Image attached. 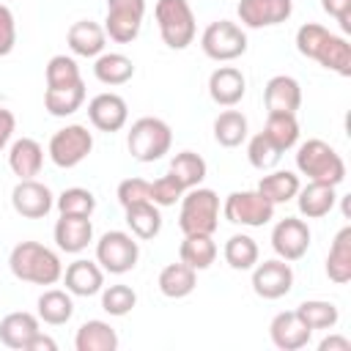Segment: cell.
I'll list each match as a JSON object with an SVG mask.
<instances>
[{
	"instance_id": "18",
	"label": "cell",
	"mask_w": 351,
	"mask_h": 351,
	"mask_svg": "<svg viewBox=\"0 0 351 351\" xmlns=\"http://www.w3.org/2000/svg\"><path fill=\"white\" fill-rule=\"evenodd\" d=\"M247 93V77L236 66H219L208 77V96L222 107H236Z\"/></svg>"
},
{
	"instance_id": "37",
	"label": "cell",
	"mask_w": 351,
	"mask_h": 351,
	"mask_svg": "<svg viewBox=\"0 0 351 351\" xmlns=\"http://www.w3.org/2000/svg\"><path fill=\"white\" fill-rule=\"evenodd\" d=\"M222 255H225V261H228L230 269L247 271V269H252V266L258 263L261 250H258V244H255L252 236H247V233H233V236L225 241Z\"/></svg>"
},
{
	"instance_id": "46",
	"label": "cell",
	"mask_w": 351,
	"mask_h": 351,
	"mask_svg": "<svg viewBox=\"0 0 351 351\" xmlns=\"http://www.w3.org/2000/svg\"><path fill=\"white\" fill-rule=\"evenodd\" d=\"M329 36V30L324 27V25H318V22H307V25H302L299 30H296V49L304 55V58H315V52H318V47H321V41Z\"/></svg>"
},
{
	"instance_id": "47",
	"label": "cell",
	"mask_w": 351,
	"mask_h": 351,
	"mask_svg": "<svg viewBox=\"0 0 351 351\" xmlns=\"http://www.w3.org/2000/svg\"><path fill=\"white\" fill-rule=\"evenodd\" d=\"M16 44V22L8 5L0 3V58H5Z\"/></svg>"
},
{
	"instance_id": "5",
	"label": "cell",
	"mask_w": 351,
	"mask_h": 351,
	"mask_svg": "<svg viewBox=\"0 0 351 351\" xmlns=\"http://www.w3.org/2000/svg\"><path fill=\"white\" fill-rule=\"evenodd\" d=\"M170 145H173L170 126L154 115L137 118L126 134V148L137 162H156L170 151Z\"/></svg>"
},
{
	"instance_id": "29",
	"label": "cell",
	"mask_w": 351,
	"mask_h": 351,
	"mask_svg": "<svg viewBox=\"0 0 351 351\" xmlns=\"http://www.w3.org/2000/svg\"><path fill=\"white\" fill-rule=\"evenodd\" d=\"M326 277L337 285H346L351 280V228L346 225L332 247H329V255H326Z\"/></svg>"
},
{
	"instance_id": "27",
	"label": "cell",
	"mask_w": 351,
	"mask_h": 351,
	"mask_svg": "<svg viewBox=\"0 0 351 351\" xmlns=\"http://www.w3.org/2000/svg\"><path fill=\"white\" fill-rule=\"evenodd\" d=\"M313 60H318L324 69H329V71H335L340 77H351V44L343 36L329 33L321 41V47H318Z\"/></svg>"
},
{
	"instance_id": "43",
	"label": "cell",
	"mask_w": 351,
	"mask_h": 351,
	"mask_svg": "<svg viewBox=\"0 0 351 351\" xmlns=\"http://www.w3.org/2000/svg\"><path fill=\"white\" fill-rule=\"evenodd\" d=\"M134 304H137V293H134L129 285L118 282V285L101 288V310H104V313H110V315L121 318V315L132 313V310H134Z\"/></svg>"
},
{
	"instance_id": "12",
	"label": "cell",
	"mask_w": 351,
	"mask_h": 351,
	"mask_svg": "<svg viewBox=\"0 0 351 351\" xmlns=\"http://www.w3.org/2000/svg\"><path fill=\"white\" fill-rule=\"evenodd\" d=\"M11 206L25 219H41L52 211L55 197L47 184L36 178H19V184L11 189Z\"/></svg>"
},
{
	"instance_id": "24",
	"label": "cell",
	"mask_w": 351,
	"mask_h": 351,
	"mask_svg": "<svg viewBox=\"0 0 351 351\" xmlns=\"http://www.w3.org/2000/svg\"><path fill=\"white\" fill-rule=\"evenodd\" d=\"M36 332H38V315L25 313V310L8 313V315L0 321V343L8 346V348H16V351H25L27 340H30Z\"/></svg>"
},
{
	"instance_id": "28",
	"label": "cell",
	"mask_w": 351,
	"mask_h": 351,
	"mask_svg": "<svg viewBox=\"0 0 351 351\" xmlns=\"http://www.w3.org/2000/svg\"><path fill=\"white\" fill-rule=\"evenodd\" d=\"M178 258L195 271H203L217 261V244L208 233H186L178 247Z\"/></svg>"
},
{
	"instance_id": "2",
	"label": "cell",
	"mask_w": 351,
	"mask_h": 351,
	"mask_svg": "<svg viewBox=\"0 0 351 351\" xmlns=\"http://www.w3.org/2000/svg\"><path fill=\"white\" fill-rule=\"evenodd\" d=\"M296 170L307 176L310 181H324V184H343L346 178V162L343 156L324 140L313 137L296 148Z\"/></svg>"
},
{
	"instance_id": "25",
	"label": "cell",
	"mask_w": 351,
	"mask_h": 351,
	"mask_svg": "<svg viewBox=\"0 0 351 351\" xmlns=\"http://www.w3.org/2000/svg\"><path fill=\"white\" fill-rule=\"evenodd\" d=\"M156 285H159L162 296H167V299H184V296H189V293L195 291V285H197V271H195L192 266H186L184 261L167 263V266L159 271Z\"/></svg>"
},
{
	"instance_id": "13",
	"label": "cell",
	"mask_w": 351,
	"mask_h": 351,
	"mask_svg": "<svg viewBox=\"0 0 351 351\" xmlns=\"http://www.w3.org/2000/svg\"><path fill=\"white\" fill-rule=\"evenodd\" d=\"M271 247L282 261H299L310 247V228L299 217H285L271 228Z\"/></svg>"
},
{
	"instance_id": "33",
	"label": "cell",
	"mask_w": 351,
	"mask_h": 351,
	"mask_svg": "<svg viewBox=\"0 0 351 351\" xmlns=\"http://www.w3.org/2000/svg\"><path fill=\"white\" fill-rule=\"evenodd\" d=\"M85 101V82L69 85V88H47L44 90V110L55 118L74 115Z\"/></svg>"
},
{
	"instance_id": "30",
	"label": "cell",
	"mask_w": 351,
	"mask_h": 351,
	"mask_svg": "<svg viewBox=\"0 0 351 351\" xmlns=\"http://www.w3.org/2000/svg\"><path fill=\"white\" fill-rule=\"evenodd\" d=\"M74 315V302L69 291L60 288H49L38 296V321L49 324V326H63L69 324Z\"/></svg>"
},
{
	"instance_id": "4",
	"label": "cell",
	"mask_w": 351,
	"mask_h": 351,
	"mask_svg": "<svg viewBox=\"0 0 351 351\" xmlns=\"http://www.w3.org/2000/svg\"><path fill=\"white\" fill-rule=\"evenodd\" d=\"M159 36L170 49H186L195 41L197 25L189 0H156L154 8Z\"/></svg>"
},
{
	"instance_id": "10",
	"label": "cell",
	"mask_w": 351,
	"mask_h": 351,
	"mask_svg": "<svg viewBox=\"0 0 351 351\" xmlns=\"http://www.w3.org/2000/svg\"><path fill=\"white\" fill-rule=\"evenodd\" d=\"M145 16V0H107V16H104V33L118 41L129 44L137 38Z\"/></svg>"
},
{
	"instance_id": "26",
	"label": "cell",
	"mask_w": 351,
	"mask_h": 351,
	"mask_svg": "<svg viewBox=\"0 0 351 351\" xmlns=\"http://www.w3.org/2000/svg\"><path fill=\"white\" fill-rule=\"evenodd\" d=\"M74 348L77 351H115L118 348V335L107 321H85L77 335H74Z\"/></svg>"
},
{
	"instance_id": "50",
	"label": "cell",
	"mask_w": 351,
	"mask_h": 351,
	"mask_svg": "<svg viewBox=\"0 0 351 351\" xmlns=\"http://www.w3.org/2000/svg\"><path fill=\"white\" fill-rule=\"evenodd\" d=\"M25 351H58V343L49 337V335H44L41 329L27 340V346H25Z\"/></svg>"
},
{
	"instance_id": "16",
	"label": "cell",
	"mask_w": 351,
	"mask_h": 351,
	"mask_svg": "<svg viewBox=\"0 0 351 351\" xmlns=\"http://www.w3.org/2000/svg\"><path fill=\"white\" fill-rule=\"evenodd\" d=\"M88 118L99 132H121L129 121V104L118 93H99L88 101Z\"/></svg>"
},
{
	"instance_id": "40",
	"label": "cell",
	"mask_w": 351,
	"mask_h": 351,
	"mask_svg": "<svg viewBox=\"0 0 351 351\" xmlns=\"http://www.w3.org/2000/svg\"><path fill=\"white\" fill-rule=\"evenodd\" d=\"M77 82H82L77 60L69 55H52L47 63V88H69Z\"/></svg>"
},
{
	"instance_id": "20",
	"label": "cell",
	"mask_w": 351,
	"mask_h": 351,
	"mask_svg": "<svg viewBox=\"0 0 351 351\" xmlns=\"http://www.w3.org/2000/svg\"><path fill=\"white\" fill-rule=\"evenodd\" d=\"M263 101L269 112H293L302 107V85L291 74H274L263 88Z\"/></svg>"
},
{
	"instance_id": "49",
	"label": "cell",
	"mask_w": 351,
	"mask_h": 351,
	"mask_svg": "<svg viewBox=\"0 0 351 351\" xmlns=\"http://www.w3.org/2000/svg\"><path fill=\"white\" fill-rule=\"evenodd\" d=\"M14 129H16V118H14V112L5 110V107H0V151L11 143Z\"/></svg>"
},
{
	"instance_id": "51",
	"label": "cell",
	"mask_w": 351,
	"mask_h": 351,
	"mask_svg": "<svg viewBox=\"0 0 351 351\" xmlns=\"http://www.w3.org/2000/svg\"><path fill=\"white\" fill-rule=\"evenodd\" d=\"M318 351H351V340L343 335H329L318 343Z\"/></svg>"
},
{
	"instance_id": "21",
	"label": "cell",
	"mask_w": 351,
	"mask_h": 351,
	"mask_svg": "<svg viewBox=\"0 0 351 351\" xmlns=\"http://www.w3.org/2000/svg\"><path fill=\"white\" fill-rule=\"evenodd\" d=\"M66 44L74 55L80 58H99L104 52V44H107V33L99 22H90V19H80L69 27L66 33Z\"/></svg>"
},
{
	"instance_id": "9",
	"label": "cell",
	"mask_w": 351,
	"mask_h": 351,
	"mask_svg": "<svg viewBox=\"0 0 351 351\" xmlns=\"http://www.w3.org/2000/svg\"><path fill=\"white\" fill-rule=\"evenodd\" d=\"M49 159L58 167H77L93 151V134L82 123H69L49 137Z\"/></svg>"
},
{
	"instance_id": "39",
	"label": "cell",
	"mask_w": 351,
	"mask_h": 351,
	"mask_svg": "<svg viewBox=\"0 0 351 351\" xmlns=\"http://www.w3.org/2000/svg\"><path fill=\"white\" fill-rule=\"evenodd\" d=\"M299 318L315 332V329H332L337 321H340V313L332 302H324V299H307L296 307Z\"/></svg>"
},
{
	"instance_id": "36",
	"label": "cell",
	"mask_w": 351,
	"mask_h": 351,
	"mask_svg": "<svg viewBox=\"0 0 351 351\" xmlns=\"http://www.w3.org/2000/svg\"><path fill=\"white\" fill-rule=\"evenodd\" d=\"M206 159L200 156V154H195V151H181V154H176L173 159H170V170L167 173H173L176 176V181L184 186V189H192V186H200L203 184V178H206Z\"/></svg>"
},
{
	"instance_id": "44",
	"label": "cell",
	"mask_w": 351,
	"mask_h": 351,
	"mask_svg": "<svg viewBox=\"0 0 351 351\" xmlns=\"http://www.w3.org/2000/svg\"><path fill=\"white\" fill-rule=\"evenodd\" d=\"M184 192H186V189L176 181L173 173L159 176L156 181H151V203H156L159 208H165V206H176V203L181 200Z\"/></svg>"
},
{
	"instance_id": "45",
	"label": "cell",
	"mask_w": 351,
	"mask_h": 351,
	"mask_svg": "<svg viewBox=\"0 0 351 351\" xmlns=\"http://www.w3.org/2000/svg\"><path fill=\"white\" fill-rule=\"evenodd\" d=\"M118 203L123 206V208H129V206H137V203H145V200H151V181H145V178H123L121 184H118Z\"/></svg>"
},
{
	"instance_id": "6",
	"label": "cell",
	"mask_w": 351,
	"mask_h": 351,
	"mask_svg": "<svg viewBox=\"0 0 351 351\" xmlns=\"http://www.w3.org/2000/svg\"><path fill=\"white\" fill-rule=\"evenodd\" d=\"M200 49L206 52V58H211L217 63L236 60L247 52V33L241 30V25H236L230 19H217L203 30Z\"/></svg>"
},
{
	"instance_id": "15",
	"label": "cell",
	"mask_w": 351,
	"mask_h": 351,
	"mask_svg": "<svg viewBox=\"0 0 351 351\" xmlns=\"http://www.w3.org/2000/svg\"><path fill=\"white\" fill-rule=\"evenodd\" d=\"M269 337L280 351H299L310 343L313 329L299 318L296 310H282L269 324Z\"/></svg>"
},
{
	"instance_id": "23",
	"label": "cell",
	"mask_w": 351,
	"mask_h": 351,
	"mask_svg": "<svg viewBox=\"0 0 351 351\" xmlns=\"http://www.w3.org/2000/svg\"><path fill=\"white\" fill-rule=\"evenodd\" d=\"M44 165V148L33 137H19L8 151V167L19 178H36Z\"/></svg>"
},
{
	"instance_id": "31",
	"label": "cell",
	"mask_w": 351,
	"mask_h": 351,
	"mask_svg": "<svg viewBox=\"0 0 351 351\" xmlns=\"http://www.w3.org/2000/svg\"><path fill=\"white\" fill-rule=\"evenodd\" d=\"M93 77L101 85H123L134 77V63L121 52H101L93 63Z\"/></svg>"
},
{
	"instance_id": "35",
	"label": "cell",
	"mask_w": 351,
	"mask_h": 351,
	"mask_svg": "<svg viewBox=\"0 0 351 351\" xmlns=\"http://www.w3.org/2000/svg\"><path fill=\"white\" fill-rule=\"evenodd\" d=\"M263 134L285 154L288 148H293L299 143V121L293 112H269Z\"/></svg>"
},
{
	"instance_id": "34",
	"label": "cell",
	"mask_w": 351,
	"mask_h": 351,
	"mask_svg": "<svg viewBox=\"0 0 351 351\" xmlns=\"http://www.w3.org/2000/svg\"><path fill=\"white\" fill-rule=\"evenodd\" d=\"M299 186H302V184H299V176L291 173V170H274V173H269V176H263V178L258 181V192H261L269 203H274V206L293 200L296 192H299Z\"/></svg>"
},
{
	"instance_id": "8",
	"label": "cell",
	"mask_w": 351,
	"mask_h": 351,
	"mask_svg": "<svg viewBox=\"0 0 351 351\" xmlns=\"http://www.w3.org/2000/svg\"><path fill=\"white\" fill-rule=\"evenodd\" d=\"M222 214L233 225L244 228H263L266 222L274 219V203H269L258 189H244V192H230L222 203Z\"/></svg>"
},
{
	"instance_id": "42",
	"label": "cell",
	"mask_w": 351,
	"mask_h": 351,
	"mask_svg": "<svg viewBox=\"0 0 351 351\" xmlns=\"http://www.w3.org/2000/svg\"><path fill=\"white\" fill-rule=\"evenodd\" d=\"M247 159H250V165H252L255 170H271V167H277V162L282 159V151H280L263 132H258V134L250 140V145H247Z\"/></svg>"
},
{
	"instance_id": "32",
	"label": "cell",
	"mask_w": 351,
	"mask_h": 351,
	"mask_svg": "<svg viewBox=\"0 0 351 351\" xmlns=\"http://www.w3.org/2000/svg\"><path fill=\"white\" fill-rule=\"evenodd\" d=\"M126 211V225L132 230L134 239H154L159 230H162V214H159V206L145 200V203H137V206H129L123 208Z\"/></svg>"
},
{
	"instance_id": "38",
	"label": "cell",
	"mask_w": 351,
	"mask_h": 351,
	"mask_svg": "<svg viewBox=\"0 0 351 351\" xmlns=\"http://www.w3.org/2000/svg\"><path fill=\"white\" fill-rule=\"evenodd\" d=\"M214 140L225 148H236L247 140V118L239 110H225L214 121Z\"/></svg>"
},
{
	"instance_id": "41",
	"label": "cell",
	"mask_w": 351,
	"mask_h": 351,
	"mask_svg": "<svg viewBox=\"0 0 351 351\" xmlns=\"http://www.w3.org/2000/svg\"><path fill=\"white\" fill-rule=\"evenodd\" d=\"M55 206H58L60 214H82V217H90L96 211V197L85 186H69V189H63L55 197Z\"/></svg>"
},
{
	"instance_id": "17",
	"label": "cell",
	"mask_w": 351,
	"mask_h": 351,
	"mask_svg": "<svg viewBox=\"0 0 351 351\" xmlns=\"http://www.w3.org/2000/svg\"><path fill=\"white\" fill-rule=\"evenodd\" d=\"M52 233H55L58 250L77 255L93 241V222L90 217H82V214H60Z\"/></svg>"
},
{
	"instance_id": "7",
	"label": "cell",
	"mask_w": 351,
	"mask_h": 351,
	"mask_svg": "<svg viewBox=\"0 0 351 351\" xmlns=\"http://www.w3.org/2000/svg\"><path fill=\"white\" fill-rule=\"evenodd\" d=\"M140 244L132 233L123 230H107L96 241V263L110 274H126L137 266Z\"/></svg>"
},
{
	"instance_id": "22",
	"label": "cell",
	"mask_w": 351,
	"mask_h": 351,
	"mask_svg": "<svg viewBox=\"0 0 351 351\" xmlns=\"http://www.w3.org/2000/svg\"><path fill=\"white\" fill-rule=\"evenodd\" d=\"M335 203H337L335 186L332 184H324V181H307V186H299V192H296L299 214L307 217V219L326 217L335 208Z\"/></svg>"
},
{
	"instance_id": "48",
	"label": "cell",
	"mask_w": 351,
	"mask_h": 351,
	"mask_svg": "<svg viewBox=\"0 0 351 351\" xmlns=\"http://www.w3.org/2000/svg\"><path fill=\"white\" fill-rule=\"evenodd\" d=\"M321 8L335 16L346 33L351 30V0H321Z\"/></svg>"
},
{
	"instance_id": "3",
	"label": "cell",
	"mask_w": 351,
	"mask_h": 351,
	"mask_svg": "<svg viewBox=\"0 0 351 351\" xmlns=\"http://www.w3.org/2000/svg\"><path fill=\"white\" fill-rule=\"evenodd\" d=\"M219 225V197L214 189L192 186L181 195V211H178V228L181 233H214Z\"/></svg>"
},
{
	"instance_id": "14",
	"label": "cell",
	"mask_w": 351,
	"mask_h": 351,
	"mask_svg": "<svg viewBox=\"0 0 351 351\" xmlns=\"http://www.w3.org/2000/svg\"><path fill=\"white\" fill-rule=\"evenodd\" d=\"M236 14L244 27H271L293 14V0H239Z\"/></svg>"
},
{
	"instance_id": "1",
	"label": "cell",
	"mask_w": 351,
	"mask_h": 351,
	"mask_svg": "<svg viewBox=\"0 0 351 351\" xmlns=\"http://www.w3.org/2000/svg\"><path fill=\"white\" fill-rule=\"evenodd\" d=\"M8 269L16 280L33 285H55L63 277L58 252L38 241H19L8 255Z\"/></svg>"
},
{
	"instance_id": "11",
	"label": "cell",
	"mask_w": 351,
	"mask_h": 351,
	"mask_svg": "<svg viewBox=\"0 0 351 351\" xmlns=\"http://www.w3.org/2000/svg\"><path fill=\"white\" fill-rule=\"evenodd\" d=\"M293 288V269L282 258H271L252 266V291L261 299H282Z\"/></svg>"
},
{
	"instance_id": "19",
	"label": "cell",
	"mask_w": 351,
	"mask_h": 351,
	"mask_svg": "<svg viewBox=\"0 0 351 351\" xmlns=\"http://www.w3.org/2000/svg\"><path fill=\"white\" fill-rule=\"evenodd\" d=\"M60 280L66 282V291L71 296H93V293H99L104 288V269L96 261L77 258L74 263L66 266Z\"/></svg>"
}]
</instances>
